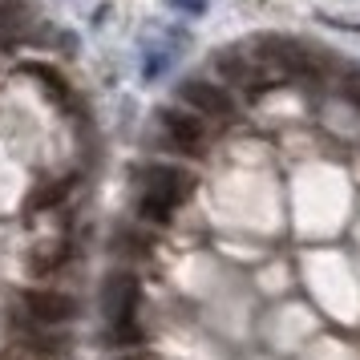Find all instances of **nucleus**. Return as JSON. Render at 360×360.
<instances>
[{
    "label": "nucleus",
    "instance_id": "6e6552de",
    "mask_svg": "<svg viewBox=\"0 0 360 360\" xmlns=\"http://www.w3.org/2000/svg\"><path fill=\"white\" fill-rule=\"evenodd\" d=\"M69 191H73V182H57V186H49L45 195H37L33 202H29V211H45V207H53V202H61Z\"/></svg>",
    "mask_w": 360,
    "mask_h": 360
},
{
    "label": "nucleus",
    "instance_id": "9b49d317",
    "mask_svg": "<svg viewBox=\"0 0 360 360\" xmlns=\"http://www.w3.org/2000/svg\"><path fill=\"white\" fill-rule=\"evenodd\" d=\"M174 8H186V13H202L207 0H174Z\"/></svg>",
    "mask_w": 360,
    "mask_h": 360
},
{
    "label": "nucleus",
    "instance_id": "20e7f679",
    "mask_svg": "<svg viewBox=\"0 0 360 360\" xmlns=\"http://www.w3.org/2000/svg\"><path fill=\"white\" fill-rule=\"evenodd\" d=\"M142 182H146V195L162 198L166 207H174V202H182L191 195V174L179 170V166H150L142 174Z\"/></svg>",
    "mask_w": 360,
    "mask_h": 360
},
{
    "label": "nucleus",
    "instance_id": "0eeeda50",
    "mask_svg": "<svg viewBox=\"0 0 360 360\" xmlns=\"http://www.w3.org/2000/svg\"><path fill=\"white\" fill-rule=\"evenodd\" d=\"M61 259H65V247H61V243H57V247H45V251H33L29 271H33V276H49V271H53Z\"/></svg>",
    "mask_w": 360,
    "mask_h": 360
},
{
    "label": "nucleus",
    "instance_id": "9d476101",
    "mask_svg": "<svg viewBox=\"0 0 360 360\" xmlns=\"http://www.w3.org/2000/svg\"><path fill=\"white\" fill-rule=\"evenodd\" d=\"M344 94H348V101H352V105L360 110V82H356V77H348V85H344Z\"/></svg>",
    "mask_w": 360,
    "mask_h": 360
},
{
    "label": "nucleus",
    "instance_id": "423d86ee",
    "mask_svg": "<svg viewBox=\"0 0 360 360\" xmlns=\"http://www.w3.org/2000/svg\"><path fill=\"white\" fill-rule=\"evenodd\" d=\"M138 214H142L146 223H154V227H162V223H170L174 207H166L162 198H154V195H142V202H138Z\"/></svg>",
    "mask_w": 360,
    "mask_h": 360
},
{
    "label": "nucleus",
    "instance_id": "f8f14e48",
    "mask_svg": "<svg viewBox=\"0 0 360 360\" xmlns=\"http://www.w3.org/2000/svg\"><path fill=\"white\" fill-rule=\"evenodd\" d=\"M122 360H150V356H146V352H126Z\"/></svg>",
    "mask_w": 360,
    "mask_h": 360
},
{
    "label": "nucleus",
    "instance_id": "39448f33",
    "mask_svg": "<svg viewBox=\"0 0 360 360\" xmlns=\"http://www.w3.org/2000/svg\"><path fill=\"white\" fill-rule=\"evenodd\" d=\"M162 126H166V138H170L179 150H198V146H202V138H207L202 117L186 114V110H166Z\"/></svg>",
    "mask_w": 360,
    "mask_h": 360
},
{
    "label": "nucleus",
    "instance_id": "f03ea898",
    "mask_svg": "<svg viewBox=\"0 0 360 360\" xmlns=\"http://www.w3.org/2000/svg\"><path fill=\"white\" fill-rule=\"evenodd\" d=\"M25 320H33L37 328H57V324H65V320H73V300L61 292H29L25 295Z\"/></svg>",
    "mask_w": 360,
    "mask_h": 360
},
{
    "label": "nucleus",
    "instance_id": "1a4fd4ad",
    "mask_svg": "<svg viewBox=\"0 0 360 360\" xmlns=\"http://www.w3.org/2000/svg\"><path fill=\"white\" fill-rule=\"evenodd\" d=\"M110 340L122 344V348H134V340H142V328L134 324V320H126V324H114V328H110Z\"/></svg>",
    "mask_w": 360,
    "mask_h": 360
},
{
    "label": "nucleus",
    "instance_id": "f257e3e1",
    "mask_svg": "<svg viewBox=\"0 0 360 360\" xmlns=\"http://www.w3.org/2000/svg\"><path fill=\"white\" fill-rule=\"evenodd\" d=\"M134 308H138V279L130 271H114V276L105 279V288H101V316H105V324H126L134 320Z\"/></svg>",
    "mask_w": 360,
    "mask_h": 360
},
{
    "label": "nucleus",
    "instance_id": "7ed1b4c3",
    "mask_svg": "<svg viewBox=\"0 0 360 360\" xmlns=\"http://www.w3.org/2000/svg\"><path fill=\"white\" fill-rule=\"evenodd\" d=\"M179 94H182V101L195 110V117H231L235 114L231 94L219 89V85H211V82H186Z\"/></svg>",
    "mask_w": 360,
    "mask_h": 360
}]
</instances>
